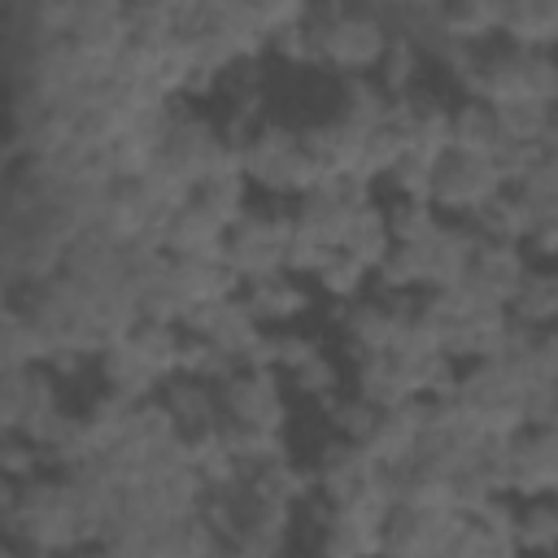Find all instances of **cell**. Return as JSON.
<instances>
[{
	"instance_id": "1",
	"label": "cell",
	"mask_w": 558,
	"mask_h": 558,
	"mask_svg": "<svg viewBox=\"0 0 558 558\" xmlns=\"http://www.w3.org/2000/svg\"><path fill=\"white\" fill-rule=\"evenodd\" d=\"M244 174L257 192H266L270 201H296L301 192L318 187L323 174L301 140V126H288V122H262L244 144Z\"/></svg>"
},
{
	"instance_id": "2",
	"label": "cell",
	"mask_w": 558,
	"mask_h": 558,
	"mask_svg": "<svg viewBox=\"0 0 558 558\" xmlns=\"http://www.w3.org/2000/svg\"><path fill=\"white\" fill-rule=\"evenodd\" d=\"M296 235V214L292 205H248L231 231H227V266L253 283L266 275L288 270V244Z\"/></svg>"
},
{
	"instance_id": "3",
	"label": "cell",
	"mask_w": 558,
	"mask_h": 558,
	"mask_svg": "<svg viewBox=\"0 0 558 558\" xmlns=\"http://www.w3.org/2000/svg\"><path fill=\"white\" fill-rule=\"evenodd\" d=\"M310 31L318 44V70L331 74H375L392 44V26L362 4H353L336 22H310Z\"/></svg>"
},
{
	"instance_id": "4",
	"label": "cell",
	"mask_w": 558,
	"mask_h": 558,
	"mask_svg": "<svg viewBox=\"0 0 558 558\" xmlns=\"http://www.w3.org/2000/svg\"><path fill=\"white\" fill-rule=\"evenodd\" d=\"M506 187L501 170L493 157H475V153H445L436 161V183H432V205L449 218H471L480 205H488L497 192Z\"/></svg>"
},
{
	"instance_id": "5",
	"label": "cell",
	"mask_w": 558,
	"mask_h": 558,
	"mask_svg": "<svg viewBox=\"0 0 558 558\" xmlns=\"http://www.w3.org/2000/svg\"><path fill=\"white\" fill-rule=\"evenodd\" d=\"M218 397H222V414L244 423V427H275V432H283L288 418H292L283 384H279V371L240 366L235 375H227L218 384Z\"/></svg>"
},
{
	"instance_id": "6",
	"label": "cell",
	"mask_w": 558,
	"mask_h": 558,
	"mask_svg": "<svg viewBox=\"0 0 558 558\" xmlns=\"http://www.w3.org/2000/svg\"><path fill=\"white\" fill-rule=\"evenodd\" d=\"M449 122H453V105L432 87H414L405 96H392V126L401 131L405 148L445 157L449 153Z\"/></svg>"
},
{
	"instance_id": "7",
	"label": "cell",
	"mask_w": 558,
	"mask_h": 558,
	"mask_svg": "<svg viewBox=\"0 0 558 558\" xmlns=\"http://www.w3.org/2000/svg\"><path fill=\"white\" fill-rule=\"evenodd\" d=\"M375 475H379L375 453H371L362 440H349V436H331V440L318 449V458H314L318 493H323L331 506L353 501Z\"/></svg>"
},
{
	"instance_id": "8",
	"label": "cell",
	"mask_w": 558,
	"mask_h": 558,
	"mask_svg": "<svg viewBox=\"0 0 558 558\" xmlns=\"http://www.w3.org/2000/svg\"><path fill=\"white\" fill-rule=\"evenodd\" d=\"M510 493L519 501L558 493V427H527L510 436Z\"/></svg>"
},
{
	"instance_id": "9",
	"label": "cell",
	"mask_w": 558,
	"mask_h": 558,
	"mask_svg": "<svg viewBox=\"0 0 558 558\" xmlns=\"http://www.w3.org/2000/svg\"><path fill=\"white\" fill-rule=\"evenodd\" d=\"M432 423V397H410L401 405H388L366 440V449L375 453L379 466H410L414 462V449L423 440Z\"/></svg>"
},
{
	"instance_id": "10",
	"label": "cell",
	"mask_w": 558,
	"mask_h": 558,
	"mask_svg": "<svg viewBox=\"0 0 558 558\" xmlns=\"http://www.w3.org/2000/svg\"><path fill=\"white\" fill-rule=\"evenodd\" d=\"M227 222H218L205 205L187 201L183 209H174L166 218L161 231V248L170 257H209V262H227Z\"/></svg>"
},
{
	"instance_id": "11",
	"label": "cell",
	"mask_w": 558,
	"mask_h": 558,
	"mask_svg": "<svg viewBox=\"0 0 558 558\" xmlns=\"http://www.w3.org/2000/svg\"><path fill=\"white\" fill-rule=\"evenodd\" d=\"M314 292L318 288H310V279H301L292 270H279V275H266V279L244 283V301L253 305V314L266 327H292V323H301L314 310Z\"/></svg>"
},
{
	"instance_id": "12",
	"label": "cell",
	"mask_w": 558,
	"mask_h": 558,
	"mask_svg": "<svg viewBox=\"0 0 558 558\" xmlns=\"http://www.w3.org/2000/svg\"><path fill=\"white\" fill-rule=\"evenodd\" d=\"M527 270H532V257H527V248H523V244L480 240L466 283H475L488 301H497V305H506V310H510V301H514V292H519V283H523V275H527Z\"/></svg>"
},
{
	"instance_id": "13",
	"label": "cell",
	"mask_w": 558,
	"mask_h": 558,
	"mask_svg": "<svg viewBox=\"0 0 558 558\" xmlns=\"http://www.w3.org/2000/svg\"><path fill=\"white\" fill-rule=\"evenodd\" d=\"M166 401V410L174 414L179 432H205V427H218L227 414H222V397H218V384L209 379H196V375H170L157 392Z\"/></svg>"
},
{
	"instance_id": "14",
	"label": "cell",
	"mask_w": 558,
	"mask_h": 558,
	"mask_svg": "<svg viewBox=\"0 0 558 558\" xmlns=\"http://www.w3.org/2000/svg\"><path fill=\"white\" fill-rule=\"evenodd\" d=\"M170 283L183 296V305H205V301H227L244 292V279L227 262L209 257H170Z\"/></svg>"
},
{
	"instance_id": "15",
	"label": "cell",
	"mask_w": 558,
	"mask_h": 558,
	"mask_svg": "<svg viewBox=\"0 0 558 558\" xmlns=\"http://www.w3.org/2000/svg\"><path fill=\"white\" fill-rule=\"evenodd\" d=\"M501 144H506V135H501L497 105L475 100V96H462V100L453 105V122H449V148H453V153L493 157Z\"/></svg>"
},
{
	"instance_id": "16",
	"label": "cell",
	"mask_w": 558,
	"mask_h": 558,
	"mask_svg": "<svg viewBox=\"0 0 558 558\" xmlns=\"http://www.w3.org/2000/svg\"><path fill=\"white\" fill-rule=\"evenodd\" d=\"M96 375H100V384H105L109 392H122V397H131V401H148V397H157L161 384H166L153 366L140 362V353H135L126 340H118V344H109V349L96 353Z\"/></svg>"
},
{
	"instance_id": "17",
	"label": "cell",
	"mask_w": 558,
	"mask_h": 558,
	"mask_svg": "<svg viewBox=\"0 0 558 558\" xmlns=\"http://www.w3.org/2000/svg\"><path fill=\"white\" fill-rule=\"evenodd\" d=\"M336 118H344L349 126L375 131L392 122V96L379 87L375 74H340V92H336Z\"/></svg>"
},
{
	"instance_id": "18",
	"label": "cell",
	"mask_w": 558,
	"mask_h": 558,
	"mask_svg": "<svg viewBox=\"0 0 558 558\" xmlns=\"http://www.w3.org/2000/svg\"><path fill=\"white\" fill-rule=\"evenodd\" d=\"M353 392H362L366 401H375L379 410L410 401V384H405V362L384 349V353H362L353 357Z\"/></svg>"
},
{
	"instance_id": "19",
	"label": "cell",
	"mask_w": 558,
	"mask_h": 558,
	"mask_svg": "<svg viewBox=\"0 0 558 558\" xmlns=\"http://www.w3.org/2000/svg\"><path fill=\"white\" fill-rule=\"evenodd\" d=\"M501 39L514 48H558V0H506Z\"/></svg>"
},
{
	"instance_id": "20",
	"label": "cell",
	"mask_w": 558,
	"mask_h": 558,
	"mask_svg": "<svg viewBox=\"0 0 558 558\" xmlns=\"http://www.w3.org/2000/svg\"><path fill=\"white\" fill-rule=\"evenodd\" d=\"M466 222L475 227L480 240L527 244V235H532V209H527V201H523L514 187H501V192H497L488 205H480Z\"/></svg>"
},
{
	"instance_id": "21",
	"label": "cell",
	"mask_w": 558,
	"mask_h": 558,
	"mask_svg": "<svg viewBox=\"0 0 558 558\" xmlns=\"http://www.w3.org/2000/svg\"><path fill=\"white\" fill-rule=\"evenodd\" d=\"M392 227H388V205H362L353 218H349V227H344V235H340V253H349V257H357L371 275H375V266L392 253Z\"/></svg>"
},
{
	"instance_id": "22",
	"label": "cell",
	"mask_w": 558,
	"mask_h": 558,
	"mask_svg": "<svg viewBox=\"0 0 558 558\" xmlns=\"http://www.w3.org/2000/svg\"><path fill=\"white\" fill-rule=\"evenodd\" d=\"M510 318L536 331L558 327V266H532L510 301Z\"/></svg>"
},
{
	"instance_id": "23",
	"label": "cell",
	"mask_w": 558,
	"mask_h": 558,
	"mask_svg": "<svg viewBox=\"0 0 558 558\" xmlns=\"http://www.w3.org/2000/svg\"><path fill=\"white\" fill-rule=\"evenodd\" d=\"M248 488L257 497H270V501H288V506H301L318 493V480H314V466L296 462L292 453L288 458H275L257 471H248Z\"/></svg>"
},
{
	"instance_id": "24",
	"label": "cell",
	"mask_w": 558,
	"mask_h": 558,
	"mask_svg": "<svg viewBox=\"0 0 558 558\" xmlns=\"http://www.w3.org/2000/svg\"><path fill=\"white\" fill-rule=\"evenodd\" d=\"M126 344L140 353L144 366H153L161 379L179 375V357H183V327L179 323H157V318H140L126 336Z\"/></svg>"
},
{
	"instance_id": "25",
	"label": "cell",
	"mask_w": 558,
	"mask_h": 558,
	"mask_svg": "<svg viewBox=\"0 0 558 558\" xmlns=\"http://www.w3.org/2000/svg\"><path fill=\"white\" fill-rule=\"evenodd\" d=\"M519 61V100L558 109V48H514Z\"/></svg>"
},
{
	"instance_id": "26",
	"label": "cell",
	"mask_w": 558,
	"mask_h": 558,
	"mask_svg": "<svg viewBox=\"0 0 558 558\" xmlns=\"http://www.w3.org/2000/svg\"><path fill=\"white\" fill-rule=\"evenodd\" d=\"M514 541L527 554H558V493H545V497L523 501Z\"/></svg>"
},
{
	"instance_id": "27",
	"label": "cell",
	"mask_w": 558,
	"mask_h": 558,
	"mask_svg": "<svg viewBox=\"0 0 558 558\" xmlns=\"http://www.w3.org/2000/svg\"><path fill=\"white\" fill-rule=\"evenodd\" d=\"M423 65H432V61H427L405 35L392 31V44H388V52H384L375 78H379V87H384L388 96H405V92L423 87Z\"/></svg>"
},
{
	"instance_id": "28",
	"label": "cell",
	"mask_w": 558,
	"mask_h": 558,
	"mask_svg": "<svg viewBox=\"0 0 558 558\" xmlns=\"http://www.w3.org/2000/svg\"><path fill=\"white\" fill-rule=\"evenodd\" d=\"M288 384H292L296 397H305V401H314V405H331V401L344 392V371H340L336 357H327V353L318 349L310 362H301V366L288 375Z\"/></svg>"
},
{
	"instance_id": "29",
	"label": "cell",
	"mask_w": 558,
	"mask_h": 558,
	"mask_svg": "<svg viewBox=\"0 0 558 558\" xmlns=\"http://www.w3.org/2000/svg\"><path fill=\"white\" fill-rule=\"evenodd\" d=\"M436 161L432 153H418V148H405L392 170L384 174V187L392 196H405V201H432V183H436Z\"/></svg>"
},
{
	"instance_id": "30",
	"label": "cell",
	"mask_w": 558,
	"mask_h": 558,
	"mask_svg": "<svg viewBox=\"0 0 558 558\" xmlns=\"http://www.w3.org/2000/svg\"><path fill=\"white\" fill-rule=\"evenodd\" d=\"M248 187H253V183H248V174H218V179H205V183L196 187V196H192V201H196V205H205L218 222H227V227H231V222L253 205V201H248Z\"/></svg>"
},
{
	"instance_id": "31",
	"label": "cell",
	"mask_w": 558,
	"mask_h": 558,
	"mask_svg": "<svg viewBox=\"0 0 558 558\" xmlns=\"http://www.w3.org/2000/svg\"><path fill=\"white\" fill-rule=\"evenodd\" d=\"M371 279H375V275H371L357 257L336 253V257L314 275V288H318V296H327V301H357V296H366Z\"/></svg>"
},
{
	"instance_id": "32",
	"label": "cell",
	"mask_w": 558,
	"mask_h": 558,
	"mask_svg": "<svg viewBox=\"0 0 558 558\" xmlns=\"http://www.w3.org/2000/svg\"><path fill=\"white\" fill-rule=\"evenodd\" d=\"M323 414H327V427H331V436H349V440H371V432H375V423H379V405L375 401H366L362 392H340L331 405H323Z\"/></svg>"
},
{
	"instance_id": "33",
	"label": "cell",
	"mask_w": 558,
	"mask_h": 558,
	"mask_svg": "<svg viewBox=\"0 0 558 558\" xmlns=\"http://www.w3.org/2000/svg\"><path fill=\"white\" fill-rule=\"evenodd\" d=\"M497 118H501V135L514 140V144H541L549 122H554V105H536V100H510V105H497Z\"/></svg>"
},
{
	"instance_id": "34",
	"label": "cell",
	"mask_w": 558,
	"mask_h": 558,
	"mask_svg": "<svg viewBox=\"0 0 558 558\" xmlns=\"http://www.w3.org/2000/svg\"><path fill=\"white\" fill-rule=\"evenodd\" d=\"M440 209L432 201H405V196H392L388 205V227H392V240L397 244H414V240H427L436 227H440Z\"/></svg>"
},
{
	"instance_id": "35",
	"label": "cell",
	"mask_w": 558,
	"mask_h": 558,
	"mask_svg": "<svg viewBox=\"0 0 558 558\" xmlns=\"http://www.w3.org/2000/svg\"><path fill=\"white\" fill-rule=\"evenodd\" d=\"M270 57H279L283 65H296V70H305V65H314V70H318V44H314L310 22L301 17V22L279 26V31L270 35Z\"/></svg>"
},
{
	"instance_id": "36",
	"label": "cell",
	"mask_w": 558,
	"mask_h": 558,
	"mask_svg": "<svg viewBox=\"0 0 558 558\" xmlns=\"http://www.w3.org/2000/svg\"><path fill=\"white\" fill-rule=\"evenodd\" d=\"M0 471H4V480H31V475L48 471V462H44V449L35 440H26L22 432H4V440H0Z\"/></svg>"
},
{
	"instance_id": "37",
	"label": "cell",
	"mask_w": 558,
	"mask_h": 558,
	"mask_svg": "<svg viewBox=\"0 0 558 558\" xmlns=\"http://www.w3.org/2000/svg\"><path fill=\"white\" fill-rule=\"evenodd\" d=\"M523 248H527V257H536V262H558V214H554V218H536Z\"/></svg>"
},
{
	"instance_id": "38",
	"label": "cell",
	"mask_w": 558,
	"mask_h": 558,
	"mask_svg": "<svg viewBox=\"0 0 558 558\" xmlns=\"http://www.w3.org/2000/svg\"><path fill=\"white\" fill-rule=\"evenodd\" d=\"M549 427H558V418H554V423H549Z\"/></svg>"
}]
</instances>
